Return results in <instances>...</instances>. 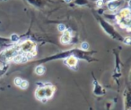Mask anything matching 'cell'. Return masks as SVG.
<instances>
[{
    "label": "cell",
    "instance_id": "cell-9",
    "mask_svg": "<svg viewBox=\"0 0 131 110\" xmlns=\"http://www.w3.org/2000/svg\"><path fill=\"white\" fill-rule=\"evenodd\" d=\"M125 42H126L127 44H129V42H130V39H129V38H127V39H126V41H125Z\"/></svg>",
    "mask_w": 131,
    "mask_h": 110
},
{
    "label": "cell",
    "instance_id": "cell-11",
    "mask_svg": "<svg viewBox=\"0 0 131 110\" xmlns=\"http://www.w3.org/2000/svg\"><path fill=\"white\" fill-rule=\"evenodd\" d=\"M71 1H72V0H65V2H67V3H68H68L71 2Z\"/></svg>",
    "mask_w": 131,
    "mask_h": 110
},
{
    "label": "cell",
    "instance_id": "cell-2",
    "mask_svg": "<svg viewBox=\"0 0 131 110\" xmlns=\"http://www.w3.org/2000/svg\"><path fill=\"white\" fill-rule=\"evenodd\" d=\"M44 71H45V68H44L43 66H38L35 69V72H36V74H38V75H42V74L44 73Z\"/></svg>",
    "mask_w": 131,
    "mask_h": 110
},
{
    "label": "cell",
    "instance_id": "cell-3",
    "mask_svg": "<svg viewBox=\"0 0 131 110\" xmlns=\"http://www.w3.org/2000/svg\"><path fill=\"white\" fill-rule=\"evenodd\" d=\"M88 48H89V44H88V42H82V43H81V49H82V50L86 51V50H88Z\"/></svg>",
    "mask_w": 131,
    "mask_h": 110
},
{
    "label": "cell",
    "instance_id": "cell-7",
    "mask_svg": "<svg viewBox=\"0 0 131 110\" xmlns=\"http://www.w3.org/2000/svg\"><path fill=\"white\" fill-rule=\"evenodd\" d=\"M11 40L13 41V42H17V41L19 40V36H18V35H16V34H12Z\"/></svg>",
    "mask_w": 131,
    "mask_h": 110
},
{
    "label": "cell",
    "instance_id": "cell-10",
    "mask_svg": "<svg viewBox=\"0 0 131 110\" xmlns=\"http://www.w3.org/2000/svg\"><path fill=\"white\" fill-rule=\"evenodd\" d=\"M102 1H99V2H98V6H102Z\"/></svg>",
    "mask_w": 131,
    "mask_h": 110
},
{
    "label": "cell",
    "instance_id": "cell-5",
    "mask_svg": "<svg viewBox=\"0 0 131 110\" xmlns=\"http://www.w3.org/2000/svg\"><path fill=\"white\" fill-rule=\"evenodd\" d=\"M58 29L59 32H62V33H63L64 31H66V26L64 25V24H58Z\"/></svg>",
    "mask_w": 131,
    "mask_h": 110
},
{
    "label": "cell",
    "instance_id": "cell-1",
    "mask_svg": "<svg viewBox=\"0 0 131 110\" xmlns=\"http://www.w3.org/2000/svg\"><path fill=\"white\" fill-rule=\"evenodd\" d=\"M70 40H71V33H68L67 31L63 32V35L60 38V41L63 44H68L70 42Z\"/></svg>",
    "mask_w": 131,
    "mask_h": 110
},
{
    "label": "cell",
    "instance_id": "cell-4",
    "mask_svg": "<svg viewBox=\"0 0 131 110\" xmlns=\"http://www.w3.org/2000/svg\"><path fill=\"white\" fill-rule=\"evenodd\" d=\"M19 87H20L21 88H23V89H25V88H27V87H28V82L25 80H23Z\"/></svg>",
    "mask_w": 131,
    "mask_h": 110
},
{
    "label": "cell",
    "instance_id": "cell-6",
    "mask_svg": "<svg viewBox=\"0 0 131 110\" xmlns=\"http://www.w3.org/2000/svg\"><path fill=\"white\" fill-rule=\"evenodd\" d=\"M23 81V79H21V78H16V79H15V85L16 86H20V84H21V82Z\"/></svg>",
    "mask_w": 131,
    "mask_h": 110
},
{
    "label": "cell",
    "instance_id": "cell-8",
    "mask_svg": "<svg viewBox=\"0 0 131 110\" xmlns=\"http://www.w3.org/2000/svg\"><path fill=\"white\" fill-rule=\"evenodd\" d=\"M68 61H70V63H71L72 65H73V64L75 65V63H77V60H75L74 57H71V58H70V59L68 60Z\"/></svg>",
    "mask_w": 131,
    "mask_h": 110
},
{
    "label": "cell",
    "instance_id": "cell-12",
    "mask_svg": "<svg viewBox=\"0 0 131 110\" xmlns=\"http://www.w3.org/2000/svg\"><path fill=\"white\" fill-rule=\"evenodd\" d=\"M110 1H111V0H110Z\"/></svg>",
    "mask_w": 131,
    "mask_h": 110
}]
</instances>
